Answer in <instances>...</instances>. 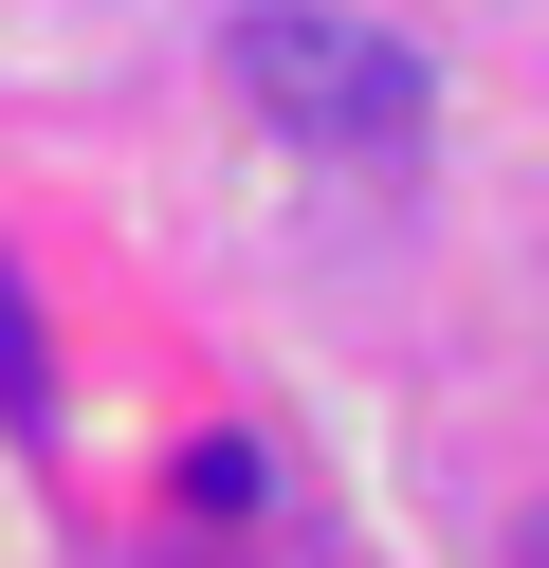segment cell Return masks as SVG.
Here are the masks:
<instances>
[{"instance_id":"6da1fadb","label":"cell","mask_w":549,"mask_h":568,"mask_svg":"<svg viewBox=\"0 0 549 568\" xmlns=\"http://www.w3.org/2000/svg\"><path fill=\"white\" fill-rule=\"evenodd\" d=\"M220 74H238L256 129H293V148H329V165H403V148H421V111H439L421 38L329 19V0H256L238 38H220Z\"/></svg>"},{"instance_id":"7a4b0ae2","label":"cell","mask_w":549,"mask_h":568,"mask_svg":"<svg viewBox=\"0 0 549 568\" xmlns=\"http://www.w3.org/2000/svg\"><path fill=\"white\" fill-rule=\"evenodd\" d=\"M0 422H19V440H37V422H55V348H37V312H19V275H0Z\"/></svg>"},{"instance_id":"3957f363","label":"cell","mask_w":549,"mask_h":568,"mask_svg":"<svg viewBox=\"0 0 549 568\" xmlns=\"http://www.w3.org/2000/svg\"><path fill=\"white\" fill-rule=\"evenodd\" d=\"M512 568H549V514H531V531H512Z\"/></svg>"}]
</instances>
